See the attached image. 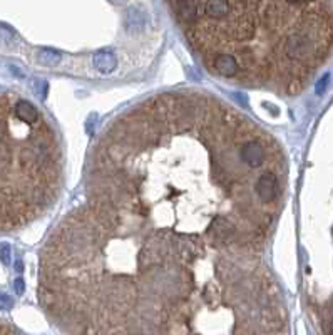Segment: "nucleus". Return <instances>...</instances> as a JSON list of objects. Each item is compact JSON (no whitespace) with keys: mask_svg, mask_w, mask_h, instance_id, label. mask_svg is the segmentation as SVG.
I'll return each mask as SVG.
<instances>
[{"mask_svg":"<svg viewBox=\"0 0 333 335\" xmlns=\"http://www.w3.org/2000/svg\"><path fill=\"white\" fill-rule=\"evenodd\" d=\"M94 64L102 72H111L112 69H114V66H116V61H114V57H112L111 54L101 52V54H97L94 57Z\"/></svg>","mask_w":333,"mask_h":335,"instance_id":"39448f33","label":"nucleus"},{"mask_svg":"<svg viewBox=\"0 0 333 335\" xmlns=\"http://www.w3.org/2000/svg\"><path fill=\"white\" fill-rule=\"evenodd\" d=\"M204 69L231 84L297 96L333 50V9L305 0L169 2Z\"/></svg>","mask_w":333,"mask_h":335,"instance_id":"7ed1b4c3","label":"nucleus"},{"mask_svg":"<svg viewBox=\"0 0 333 335\" xmlns=\"http://www.w3.org/2000/svg\"><path fill=\"white\" fill-rule=\"evenodd\" d=\"M62 178V148L49 119L29 99L0 92V231L46 213Z\"/></svg>","mask_w":333,"mask_h":335,"instance_id":"20e7f679","label":"nucleus"},{"mask_svg":"<svg viewBox=\"0 0 333 335\" xmlns=\"http://www.w3.org/2000/svg\"><path fill=\"white\" fill-rule=\"evenodd\" d=\"M0 258H2V262L5 265H9L10 263V248L7 245H2L0 246Z\"/></svg>","mask_w":333,"mask_h":335,"instance_id":"1a4fd4ad","label":"nucleus"},{"mask_svg":"<svg viewBox=\"0 0 333 335\" xmlns=\"http://www.w3.org/2000/svg\"><path fill=\"white\" fill-rule=\"evenodd\" d=\"M39 297L69 335H288L283 292L258 250L92 201L49 237Z\"/></svg>","mask_w":333,"mask_h":335,"instance_id":"f257e3e1","label":"nucleus"},{"mask_svg":"<svg viewBox=\"0 0 333 335\" xmlns=\"http://www.w3.org/2000/svg\"><path fill=\"white\" fill-rule=\"evenodd\" d=\"M12 307H14V302H12L10 297L0 292V308H2V310H9Z\"/></svg>","mask_w":333,"mask_h":335,"instance_id":"0eeeda50","label":"nucleus"},{"mask_svg":"<svg viewBox=\"0 0 333 335\" xmlns=\"http://www.w3.org/2000/svg\"><path fill=\"white\" fill-rule=\"evenodd\" d=\"M328 81H330V75H328V74H325L323 77H322V79H320V81L317 82L315 89H317V92H318V94H323V92H325L326 86H328Z\"/></svg>","mask_w":333,"mask_h":335,"instance_id":"6e6552de","label":"nucleus"},{"mask_svg":"<svg viewBox=\"0 0 333 335\" xmlns=\"http://www.w3.org/2000/svg\"><path fill=\"white\" fill-rule=\"evenodd\" d=\"M280 143L206 92H164L102 131L87 201L156 230L261 251L285 203Z\"/></svg>","mask_w":333,"mask_h":335,"instance_id":"f03ea898","label":"nucleus"},{"mask_svg":"<svg viewBox=\"0 0 333 335\" xmlns=\"http://www.w3.org/2000/svg\"><path fill=\"white\" fill-rule=\"evenodd\" d=\"M15 292L18 295L24 293V280H22V278H17V280H15Z\"/></svg>","mask_w":333,"mask_h":335,"instance_id":"9b49d317","label":"nucleus"},{"mask_svg":"<svg viewBox=\"0 0 333 335\" xmlns=\"http://www.w3.org/2000/svg\"><path fill=\"white\" fill-rule=\"evenodd\" d=\"M0 335H18V332L15 330V328H12L10 325L0 322Z\"/></svg>","mask_w":333,"mask_h":335,"instance_id":"9d476101","label":"nucleus"},{"mask_svg":"<svg viewBox=\"0 0 333 335\" xmlns=\"http://www.w3.org/2000/svg\"><path fill=\"white\" fill-rule=\"evenodd\" d=\"M57 61H59V55H57L55 52H52V50H42V54H41V62H42V64L54 66Z\"/></svg>","mask_w":333,"mask_h":335,"instance_id":"423d86ee","label":"nucleus"}]
</instances>
